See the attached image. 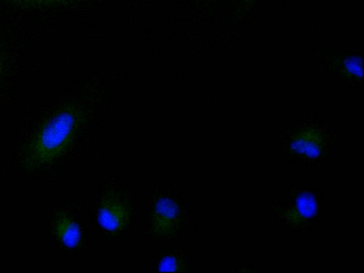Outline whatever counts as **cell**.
I'll use <instances>...</instances> for the list:
<instances>
[{
  "mask_svg": "<svg viewBox=\"0 0 364 273\" xmlns=\"http://www.w3.org/2000/svg\"><path fill=\"white\" fill-rule=\"evenodd\" d=\"M341 73L348 78L361 80L363 77V59L358 55H350L341 60L339 65Z\"/></svg>",
  "mask_w": 364,
  "mask_h": 273,
  "instance_id": "6",
  "label": "cell"
},
{
  "mask_svg": "<svg viewBox=\"0 0 364 273\" xmlns=\"http://www.w3.org/2000/svg\"><path fill=\"white\" fill-rule=\"evenodd\" d=\"M1 68H2V60H1V55H0V73H1Z\"/></svg>",
  "mask_w": 364,
  "mask_h": 273,
  "instance_id": "9",
  "label": "cell"
},
{
  "mask_svg": "<svg viewBox=\"0 0 364 273\" xmlns=\"http://www.w3.org/2000/svg\"><path fill=\"white\" fill-rule=\"evenodd\" d=\"M128 212L122 201L112 197L105 199L98 213V222L105 230L114 232L123 228L127 221Z\"/></svg>",
  "mask_w": 364,
  "mask_h": 273,
  "instance_id": "3",
  "label": "cell"
},
{
  "mask_svg": "<svg viewBox=\"0 0 364 273\" xmlns=\"http://www.w3.org/2000/svg\"><path fill=\"white\" fill-rule=\"evenodd\" d=\"M180 264L178 259L174 256H166L161 261L159 270L161 272H176L178 271Z\"/></svg>",
  "mask_w": 364,
  "mask_h": 273,
  "instance_id": "7",
  "label": "cell"
},
{
  "mask_svg": "<svg viewBox=\"0 0 364 273\" xmlns=\"http://www.w3.org/2000/svg\"><path fill=\"white\" fill-rule=\"evenodd\" d=\"M75 105H66L55 111L38 129L23 154L28 170H36L59 157L73 141L82 119Z\"/></svg>",
  "mask_w": 364,
  "mask_h": 273,
  "instance_id": "1",
  "label": "cell"
},
{
  "mask_svg": "<svg viewBox=\"0 0 364 273\" xmlns=\"http://www.w3.org/2000/svg\"><path fill=\"white\" fill-rule=\"evenodd\" d=\"M54 232L60 242L68 247H76L80 240V230L77 224L65 214L58 215L53 225Z\"/></svg>",
  "mask_w": 364,
  "mask_h": 273,
  "instance_id": "4",
  "label": "cell"
},
{
  "mask_svg": "<svg viewBox=\"0 0 364 273\" xmlns=\"http://www.w3.org/2000/svg\"><path fill=\"white\" fill-rule=\"evenodd\" d=\"M16 1H20V2H25V1H41V0H16ZM49 1H52V0H49Z\"/></svg>",
  "mask_w": 364,
  "mask_h": 273,
  "instance_id": "8",
  "label": "cell"
},
{
  "mask_svg": "<svg viewBox=\"0 0 364 273\" xmlns=\"http://www.w3.org/2000/svg\"><path fill=\"white\" fill-rule=\"evenodd\" d=\"M179 219V209L171 199L162 197L154 205L153 212V228L160 235L173 231Z\"/></svg>",
  "mask_w": 364,
  "mask_h": 273,
  "instance_id": "2",
  "label": "cell"
},
{
  "mask_svg": "<svg viewBox=\"0 0 364 273\" xmlns=\"http://www.w3.org/2000/svg\"><path fill=\"white\" fill-rule=\"evenodd\" d=\"M321 134L314 129H304L299 132L291 142L292 149L300 154L316 156L320 153Z\"/></svg>",
  "mask_w": 364,
  "mask_h": 273,
  "instance_id": "5",
  "label": "cell"
}]
</instances>
